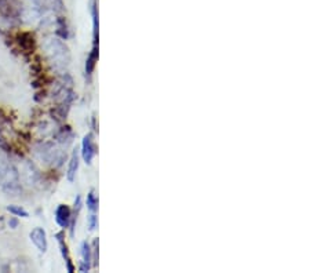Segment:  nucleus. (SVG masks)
I'll return each instance as SVG.
<instances>
[{"label":"nucleus","mask_w":310,"mask_h":273,"mask_svg":"<svg viewBox=\"0 0 310 273\" xmlns=\"http://www.w3.org/2000/svg\"><path fill=\"white\" fill-rule=\"evenodd\" d=\"M0 180H6L4 188L9 186V192L18 188V174L17 170L10 164V162L3 155H0Z\"/></svg>","instance_id":"f257e3e1"},{"label":"nucleus","mask_w":310,"mask_h":273,"mask_svg":"<svg viewBox=\"0 0 310 273\" xmlns=\"http://www.w3.org/2000/svg\"><path fill=\"white\" fill-rule=\"evenodd\" d=\"M47 51L48 54L53 55V61H59L58 64H61L62 66L68 64L69 61V53L66 46H64L61 42L58 40H50V43L47 45Z\"/></svg>","instance_id":"f03ea898"},{"label":"nucleus","mask_w":310,"mask_h":273,"mask_svg":"<svg viewBox=\"0 0 310 273\" xmlns=\"http://www.w3.org/2000/svg\"><path fill=\"white\" fill-rule=\"evenodd\" d=\"M30 240L37 247L39 251H42V253L47 251V236L46 230L43 228H35L30 232Z\"/></svg>","instance_id":"7ed1b4c3"},{"label":"nucleus","mask_w":310,"mask_h":273,"mask_svg":"<svg viewBox=\"0 0 310 273\" xmlns=\"http://www.w3.org/2000/svg\"><path fill=\"white\" fill-rule=\"evenodd\" d=\"M71 217H72V212L66 204H61L55 210V221L61 228H68L71 222Z\"/></svg>","instance_id":"20e7f679"},{"label":"nucleus","mask_w":310,"mask_h":273,"mask_svg":"<svg viewBox=\"0 0 310 273\" xmlns=\"http://www.w3.org/2000/svg\"><path fill=\"white\" fill-rule=\"evenodd\" d=\"M94 155H95V148H94V144H92V136L89 134V136H84V139H83V160L87 164H90L92 162Z\"/></svg>","instance_id":"39448f33"},{"label":"nucleus","mask_w":310,"mask_h":273,"mask_svg":"<svg viewBox=\"0 0 310 273\" xmlns=\"http://www.w3.org/2000/svg\"><path fill=\"white\" fill-rule=\"evenodd\" d=\"M55 236H57L58 244H59V248H61V254H62V257H64L65 262H66L68 272L73 273V271H74V266H73L72 259H71V257H69V250H68V246H66V243H65V240H64V233L61 232V233H57Z\"/></svg>","instance_id":"423d86ee"},{"label":"nucleus","mask_w":310,"mask_h":273,"mask_svg":"<svg viewBox=\"0 0 310 273\" xmlns=\"http://www.w3.org/2000/svg\"><path fill=\"white\" fill-rule=\"evenodd\" d=\"M82 257L83 261L80 265V272H87L91 268V250L87 242H84L82 244Z\"/></svg>","instance_id":"0eeeda50"},{"label":"nucleus","mask_w":310,"mask_h":273,"mask_svg":"<svg viewBox=\"0 0 310 273\" xmlns=\"http://www.w3.org/2000/svg\"><path fill=\"white\" fill-rule=\"evenodd\" d=\"M79 170V151L74 149L71 157V162H69V168H68V180L71 182H73L76 173Z\"/></svg>","instance_id":"6e6552de"},{"label":"nucleus","mask_w":310,"mask_h":273,"mask_svg":"<svg viewBox=\"0 0 310 273\" xmlns=\"http://www.w3.org/2000/svg\"><path fill=\"white\" fill-rule=\"evenodd\" d=\"M18 43L21 45V47H22L24 50L30 51V50H33V47H35V39H33V36H32L30 33L24 32V33H19L18 35Z\"/></svg>","instance_id":"1a4fd4ad"},{"label":"nucleus","mask_w":310,"mask_h":273,"mask_svg":"<svg viewBox=\"0 0 310 273\" xmlns=\"http://www.w3.org/2000/svg\"><path fill=\"white\" fill-rule=\"evenodd\" d=\"M97 60H98V47H97V46H94V47H92L91 54L89 55L87 62H86V73H87V75H91L92 73L94 68H95V62H97Z\"/></svg>","instance_id":"9d476101"},{"label":"nucleus","mask_w":310,"mask_h":273,"mask_svg":"<svg viewBox=\"0 0 310 273\" xmlns=\"http://www.w3.org/2000/svg\"><path fill=\"white\" fill-rule=\"evenodd\" d=\"M87 207H89V210H90L91 212H95V210L98 207V200H97L94 192H90V193L87 195Z\"/></svg>","instance_id":"9b49d317"},{"label":"nucleus","mask_w":310,"mask_h":273,"mask_svg":"<svg viewBox=\"0 0 310 273\" xmlns=\"http://www.w3.org/2000/svg\"><path fill=\"white\" fill-rule=\"evenodd\" d=\"M11 214H14V215H17V217H24V218H27L29 217V214H28V211L22 209V207H19V206H9L7 207Z\"/></svg>","instance_id":"f8f14e48"},{"label":"nucleus","mask_w":310,"mask_h":273,"mask_svg":"<svg viewBox=\"0 0 310 273\" xmlns=\"http://www.w3.org/2000/svg\"><path fill=\"white\" fill-rule=\"evenodd\" d=\"M89 222H90V229L94 230L95 227H97V215H95V212H91V215L89 218Z\"/></svg>","instance_id":"ddd939ff"},{"label":"nucleus","mask_w":310,"mask_h":273,"mask_svg":"<svg viewBox=\"0 0 310 273\" xmlns=\"http://www.w3.org/2000/svg\"><path fill=\"white\" fill-rule=\"evenodd\" d=\"M0 149H3V151H7V149H9V145H7L6 139L3 138L1 134H0Z\"/></svg>","instance_id":"4468645a"},{"label":"nucleus","mask_w":310,"mask_h":273,"mask_svg":"<svg viewBox=\"0 0 310 273\" xmlns=\"http://www.w3.org/2000/svg\"><path fill=\"white\" fill-rule=\"evenodd\" d=\"M9 227L13 228V229H15V228L18 227V219L14 218V217H13V218H11L9 221Z\"/></svg>","instance_id":"2eb2a0df"}]
</instances>
